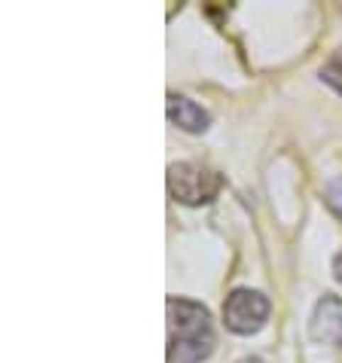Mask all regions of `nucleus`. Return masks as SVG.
I'll return each mask as SVG.
<instances>
[{
  "label": "nucleus",
  "mask_w": 342,
  "mask_h": 363,
  "mask_svg": "<svg viewBox=\"0 0 342 363\" xmlns=\"http://www.w3.org/2000/svg\"><path fill=\"white\" fill-rule=\"evenodd\" d=\"M309 333L321 345L342 348V299L339 296L324 294L318 299L315 311H311V320H309Z\"/></svg>",
  "instance_id": "nucleus-4"
},
{
  "label": "nucleus",
  "mask_w": 342,
  "mask_h": 363,
  "mask_svg": "<svg viewBox=\"0 0 342 363\" xmlns=\"http://www.w3.org/2000/svg\"><path fill=\"white\" fill-rule=\"evenodd\" d=\"M220 186H224V177L208 165L175 162L168 168V193H171V199L187 208H199V205L214 201Z\"/></svg>",
  "instance_id": "nucleus-2"
},
{
  "label": "nucleus",
  "mask_w": 342,
  "mask_h": 363,
  "mask_svg": "<svg viewBox=\"0 0 342 363\" xmlns=\"http://www.w3.org/2000/svg\"><path fill=\"white\" fill-rule=\"evenodd\" d=\"M321 79H324L327 86H333L342 95V58H333V62H327L324 67H321Z\"/></svg>",
  "instance_id": "nucleus-7"
},
{
  "label": "nucleus",
  "mask_w": 342,
  "mask_h": 363,
  "mask_svg": "<svg viewBox=\"0 0 342 363\" xmlns=\"http://www.w3.org/2000/svg\"><path fill=\"white\" fill-rule=\"evenodd\" d=\"M266 318H269V299L260 294V290L238 287L224 302V320L236 336H250V333H257L266 324Z\"/></svg>",
  "instance_id": "nucleus-3"
},
{
  "label": "nucleus",
  "mask_w": 342,
  "mask_h": 363,
  "mask_svg": "<svg viewBox=\"0 0 342 363\" xmlns=\"http://www.w3.org/2000/svg\"><path fill=\"white\" fill-rule=\"evenodd\" d=\"M238 363H263L260 357H245V360H238Z\"/></svg>",
  "instance_id": "nucleus-9"
},
{
  "label": "nucleus",
  "mask_w": 342,
  "mask_h": 363,
  "mask_svg": "<svg viewBox=\"0 0 342 363\" xmlns=\"http://www.w3.org/2000/svg\"><path fill=\"white\" fill-rule=\"evenodd\" d=\"M324 201H327V208L336 214V220L342 223V177L336 180H330L327 189H324Z\"/></svg>",
  "instance_id": "nucleus-6"
},
{
  "label": "nucleus",
  "mask_w": 342,
  "mask_h": 363,
  "mask_svg": "<svg viewBox=\"0 0 342 363\" xmlns=\"http://www.w3.org/2000/svg\"><path fill=\"white\" fill-rule=\"evenodd\" d=\"M333 275H336V281L342 284V250H339L336 259H333Z\"/></svg>",
  "instance_id": "nucleus-8"
},
{
  "label": "nucleus",
  "mask_w": 342,
  "mask_h": 363,
  "mask_svg": "<svg viewBox=\"0 0 342 363\" xmlns=\"http://www.w3.org/2000/svg\"><path fill=\"white\" fill-rule=\"evenodd\" d=\"M168 363H202L214 351V324L202 302L168 296Z\"/></svg>",
  "instance_id": "nucleus-1"
},
{
  "label": "nucleus",
  "mask_w": 342,
  "mask_h": 363,
  "mask_svg": "<svg viewBox=\"0 0 342 363\" xmlns=\"http://www.w3.org/2000/svg\"><path fill=\"white\" fill-rule=\"evenodd\" d=\"M165 113H168V119H171V123H175L177 128H184V132H189V135L205 132L208 123H211V116L205 113V110L199 107L196 101L184 98V95H168Z\"/></svg>",
  "instance_id": "nucleus-5"
}]
</instances>
